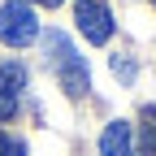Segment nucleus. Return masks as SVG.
<instances>
[{"mask_svg":"<svg viewBox=\"0 0 156 156\" xmlns=\"http://www.w3.org/2000/svg\"><path fill=\"white\" fill-rule=\"evenodd\" d=\"M35 5H48V9H56V5H65V0H35Z\"/></svg>","mask_w":156,"mask_h":156,"instance_id":"9","label":"nucleus"},{"mask_svg":"<svg viewBox=\"0 0 156 156\" xmlns=\"http://www.w3.org/2000/svg\"><path fill=\"white\" fill-rule=\"evenodd\" d=\"M0 39L9 48H26L39 39V17L26 0H5L0 5Z\"/></svg>","mask_w":156,"mask_h":156,"instance_id":"2","label":"nucleus"},{"mask_svg":"<svg viewBox=\"0 0 156 156\" xmlns=\"http://www.w3.org/2000/svg\"><path fill=\"white\" fill-rule=\"evenodd\" d=\"M44 56L52 61L56 78H61V87H65L69 95H87V91H91V74H87V61L74 52L69 35H61V30H48V35H44Z\"/></svg>","mask_w":156,"mask_h":156,"instance_id":"1","label":"nucleus"},{"mask_svg":"<svg viewBox=\"0 0 156 156\" xmlns=\"http://www.w3.org/2000/svg\"><path fill=\"white\" fill-rule=\"evenodd\" d=\"M0 156H26V143L22 139H13V134L0 130Z\"/></svg>","mask_w":156,"mask_h":156,"instance_id":"7","label":"nucleus"},{"mask_svg":"<svg viewBox=\"0 0 156 156\" xmlns=\"http://www.w3.org/2000/svg\"><path fill=\"white\" fill-rule=\"evenodd\" d=\"M22 91H26V65L5 61L0 65V100H22Z\"/></svg>","mask_w":156,"mask_h":156,"instance_id":"5","label":"nucleus"},{"mask_svg":"<svg viewBox=\"0 0 156 156\" xmlns=\"http://www.w3.org/2000/svg\"><path fill=\"white\" fill-rule=\"evenodd\" d=\"M100 156H134V130L126 122H108L100 134Z\"/></svg>","mask_w":156,"mask_h":156,"instance_id":"4","label":"nucleus"},{"mask_svg":"<svg viewBox=\"0 0 156 156\" xmlns=\"http://www.w3.org/2000/svg\"><path fill=\"white\" fill-rule=\"evenodd\" d=\"M113 74L122 78V83H130V78H134V61H130V56H113Z\"/></svg>","mask_w":156,"mask_h":156,"instance_id":"8","label":"nucleus"},{"mask_svg":"<svg viewBox=\"0 0 156 156\" xmlns=\"http://www.w3.org/2000/svg\"><path fill=\"white\" fill-rule=\"evenodd\" d=\"M143 134H139V147H143V156H156V104H147L143 108Z\"/></svg>","mask_w":156,"mask_h":156,"instance_id":"6","label":"nucleus"},{"mask_svg":"<svg viewBox=\"0 0 156 156\" xmlns=\"http://www.w3.org/2000/svg\"><path fill=\"white\" fill-rule=\"evenodd\" d=\"M74 22H78V30H83L87 44H108L113 39V13L100 0H78L74 5Z\"/></svg>","mask_w":156,"mask_h":156,"instance_id":"3","label":"nucleus"}]
</instances>
